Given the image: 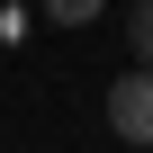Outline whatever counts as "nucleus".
Returning <instances> with one entry per match:
<instances>
[{
    "mask_svg": "<svg viewBox=\"0 0 153 153\" xmlns=\"http://www.w3.org/2000/svg\"><path fill=\"white\" fill-rule=\"evenodd\" d=\"M108 126H117L126 144H153V63H135L126 81L108 90Z\"/></svg>",
    "mask_w": 153,
    "mask_h": 153,
    "instance_id": "f257e3e1",
    "label": "nucleus"
},
{
    "mask_svg": "<svg viewBox=\"0 0 153 153\" xmlns=\"http://www.w3.org/2000/svg\"><path fill=\"white\" fill-rule=\"evenodd\" d=\"M126 45H135V63H153V0L126 9Z\"/></svg>",
    "mask_w": 153,
    "mask_h": 153,
    "instance_id": "f03ea898",
    "label": "nucleus"
},
{
    "mask_svg": "<svg viewBox=\"0 0 153 153\" xmlns=\"http://www.w3.org/2000/svg\"><path fill=\"white\" fill-rule=\"evenodd\" d=\"M45 18H63V27H81V18H99V0H45Z\"/></svg>",
    "mask_w": 153,
    "mask_h": 153,
    "instance_id": "7ed1b4c3",
    "label": "nucleus"
},
{
    "mask_svg": "<svg viewBox=\"0 0 153 153\" xmlns=\"http://www.w3.org/2000/svg\"><path fill=\"white\" fill-rule=\"evenodd\" d=\"M144 153H153V144H144Z\"/></svg>",
    "mask_w": 153,
    "mask_h": 153,
    "instance_id": "20e7f679",
    "label": "nucleus"
}]
</instances>
